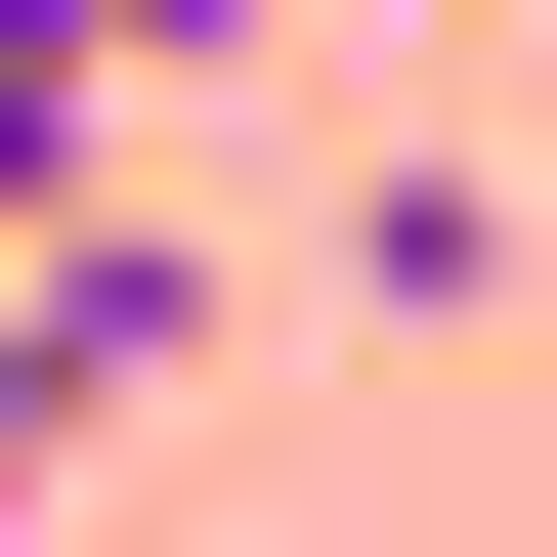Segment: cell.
<instances>
[{
	"label": "cell",
	"mask_w": 557,
	"mask_h": 557,
	"mask_svg": "<svg viewBox=\"0 0 557 557\" xmlns=\"http://www.w3.org/2000/svg\"><path fill=\"white\" fill-rule=\"evenodd\" d=\"M214 44H258V0H86V86H214Z\"/></svg>",
	"instance_id": "obj_2"
},
{
	"label": "cell",
	"mask_w": 557,
	"mask_h": 557,
	"mask_svg": "<svg viewBox=\"0 0 557 557\" xmlns=\"http://www.w3.org/2000/svg\"><path fill=\"white\" fill-rule=\"evenodd\" d=\"M172 344H214V300L129 258V214H86V258H0V515H44V472H86V429H129Z\"/></svg>",
	"instance_id": "obj_1"
}]
</instances>
